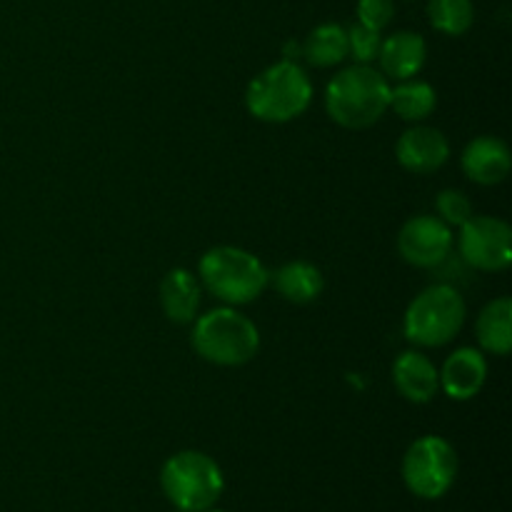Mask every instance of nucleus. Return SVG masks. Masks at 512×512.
<instances>
[{
    "label": "nucleus",
    "mask_w": 512,
    "mask_h": 512,
    "mask_svg": "<svg viewBox=\"0 0 512 512\" xmlns=\"http://www.w3.org/2000/svg\"><path fill=\"white\" fill-rule=\"evenodd\" d=\"M390 83L373 65H350L333 75L325 88L330 120L348 130H365L388 113Z\"/></svg>",
    "instance_id": "f257e3e1"
},
{
    "label": "nucleus",
    "mask_w": 512,
    "mask_h": 512,
    "mask_svg": "<svg viewBox=\"0 0 512 512\" xmlns=\"http://www.w3.org/2000/svg\"><path fill=\"white\" fill-rule=\"evenodd\" d=\"M193 350L210 365L240 368L260 350L258 325L235 308H215L193 320Z\"/></svg>",
    "instance_id": "f03ea898"
},
{
    "label": "nucleus",
    "mask_w": 512,
    "mask_h": 512,
    "mask_svg": "<svg viewBox=\"0 0 512 512\" xmlns=\"http://www.w3.org/2000/svg\"><path fill=\"white\" fill-rule=\"evenodd\" d=\"M313 83L295 60H280L255 75L245 90V108L263 123H290L310 108Z\"/></svg>",
    "instance_id": "7ed1b4c3"
},
{
    "label": "nucleus",
    "mask_w": 512,
    "mask_h": 512,
    "mask_svg": "<svg viewBox=\"0 0 512 512\" xmlns=\"http://www.w3.org/2000/svg\"><path fill=\"white\" fill-rule=\"evenodd\" d=\"M200 283L215 295L220 303L248 305L258 300L270 285V273L258 255L235 245L210 248L198 263Z\"/></svg>",
    "instance_id": "20e7f679"
},
{
    "label": "nucleus",
    "mask_w": 512,
    "mask_h": 512,
    "mask_svg": "<svg viewBox=\"0 0 512 512\" xmlns=\"http://www.w3.org/2000/svg\"><path fill=\"white\" fill-rule=\"evenodd\" d=\"M465 300L450 285H430L413 298L403 318V335L415 348H443L465 325Z\"/></svg>",
    "instance_id": "39448f33"
},
{
    "label": "nucleus",
    "mask_w": 512,
    "mask_h": 512,
    "mask_svg": "<svg viewBox=\"0 0 512 512\" xmlns=\"http://www.w3.org/2000/svg\"><path fill=\"white\" fill-rule=\"evenodd\" d=\"M160 488L180 512H203L220 500L225 478L210 455L183 450L165 460L160 470Z\"/></svg>",
    "instance_id": "423d86ee"
},
{
    "label": "nucleus",
    "mask_w": 512,
    "mask_h": 512,
    "mask_svg": "<svg viewBox=\"0 0 512 512\" xmlns=\"http://www.w3.org/2000/svg\"><path fill=\"white\" fill-rule=\"evenodd\" d=\"M458 478V455L440 435H423L403 458L405 488L423 500H438L453 488Z\"/></svg>",
    "instance_id": "0eeeda50"
},
{
    "label": "nucleus",
    "mask_w": 512,
    "mask_h": 512,
    "mask_svg": "<svg viewBox=\"0 0 512 512\" xmlns=\"http://www.w3.org/2000/svg\"><path fill=\"white\" fill-rule=\"evenodd\" d=\"M458 250L470 268L500 273L512 263L510 225L493 215H473L460 225Z\"/></svg>",
    "instance_id": "6e6552de"
},
{
    "label": "nucleus",
    "mask_w": 512,
    "mask_h": 512,
    "mask_svg": "<svg viewBox=\"0 0 512 512\" xmlns=\"http://www.w3.org/2000/svg\"><path fill=\"white\" fill-rule=\"evenodd\" d=\"M453 250V228L438 215H415L400 228L398 253L413 268H438Z\"/></svg>",
    "instance_id": "1a4fd4ad"
},
{
    "label": "nucleus",
    "mask_w": 512,
    "mask_h": 512,
    "mask_svg": "<svg viewBox=\"0 0 512 512\" xmlns=\"http://www.w3.org/2000/svg\"><path fill=\"white\" fill-rule=\"evenodd\" d=\"M400 168L413 175H430L443 168L450 158V143L443 130L430 125H413L395 143Z\"/></svg>",
    "instance_id": "9d476101"
},
{
    "label": "nucleus",
    "mask_w": 512,
    "mask_h": 512,
    "mask_svg": "<svg viewBox=\"0 0 512 512\" xmlns=\"http://www.w3.org/2000/svg\"><path fill=\"white\" fill-rule=\"evenodd\" d=\"M440 373V388L450 400H473L488 380V360L478 348H458L445 360Z\"/></svg>",
    "instance_id": "9b49d317"
},
{
    "label": "nucleus",
    "mask_w": 512,
    "mask_h": 512,
    "mask_svg": "<svg viewBox=\"0 0 512 512\" xmlns=\"http://www.w3.org/2000/svg\"><path fill=\"white\" fill-rule=\"evenodd\" d=\"M463 173L478 185H498L510 175L512 155L508 145L493 135H480L465 145L460 155Z\"/></svg>",
    "instance_id": "f8f14e48"
},
{
    "label": "nucleus",
    "mask_w": 512,
    "mask_h": 512,
    "mask_svg": "<svg viewBox=\"0 0 512 512\" xmlns=\"http://www.w3.org/2000/svg\"><path fill=\"white\" fill-rule=\"evenodd\" d=\"M393 385L408 403L423 405L438 395L440 373L420 350H405L393 363Z\"/></svg>",
    "instance_id": "ddd939ff"
},
{
    "label": "nucleus",
    "mask_w": 512,
    "mask_h": 512,
    "mask_svg": "<svg viewBox=\"0 0 512 512\" xmlns=\"http://www.w3.org/2000/svg\"><path fill=\"white\" fill-rule=\"evenodd\" d=\"M428 58V43L420 33L413 30H398L390 38H383L378 63L380 73L393 80H410L423 70Z\"/></svg>",
    "instance_id": "4468645a"
},
{
    "label": "nucleus",
    "mask_w": 512,
    "mask_h": 512,
    "mask_svg": "<svg viewBox=\"0 0 512 512\" xmlns=\"http://www.w3.org/2000/svg\"><path fill=\"white\" fill-rule=\"evenodd\" d=\"M200 283L190 270L173 268L165 273L160 283V305L165 318L178 325H188L198 318L200 310Z\"/></svg>",
    "instance_id": "2eb2a0df"
},
{
    "label": "nucleus",
    "mask_w": 512,
    "mask_h": 512,
    "mask_svg": "<svg viewBox=\"0 0 512 512\" xmlns=\"http://www.w3.org/2000/svg\"><path fill=\"white\" fill-rule=\"evenodd\" d=\"M270 285L283 300L293 305H308L318 300L325 290V278L318 265L308 260L285 263L270 275Z\"/></svg>",
    "instance_id": "dca6fc26"
},
{
    "label": "nucleus",
    "mask_w": 512,
    "mask_h": 512,
    "mask_svg": "<svg viewBox=\"0 0 512 512\" xmlns=\"http://www.w3.org/2000/svg\"><path fill=\"white\" fill-rule=\"evenodd\" d=\"M475 335L485 353L500 355V358L508 355L512 348V300H490L475 320Z\"/></svg>",
    "instance_id": "f3484780"
},
{
    "label": "nucleus",
    "mask_w": 512,
    "mask_h": 512,
    "mask_svg": "<svg viewBox=\"0 0 512 512\" xmlns=\"http://www.w3.org/2000/svg\"><path fill=\"white\" fill-rule=\"evenodd\" d=\"M300 55L313 68H333L348 58V30L340 23H323L308 33L300 45Z\"/></svg>",
    "instance_id": "a211bd4d"
},
{
    "label": "nucleus",
    "mask_w": 512,
    "mask_h": 512,
    "mask_svg": "<svg viewBox=\"0 0 512 512\" xmlns=\"http://www.w3.org/2000/svg\"><path fill=\"white\" fill-rule=\"evenodd\" d=\"M438 105V93L425 80H400L395 88H390V103L393 113L408 123H420L428 118Z\"/></svg>",
    "instance_id": "6ab92c4d"
},
{
    "label": "nucleus",
    "mask_w": 512,
    "mask_h": 512,
    "mask_svg": "<svg viewBox=\"0 0 512 512\" xmlns=\"http://www.w3.org/2000/svg\"><path fill=\"white\" fill-rule=\"evenodd\" d=\"M428 18L438 33L463 35L473 28V0H430Z\"/></svg>",
    "instance_id": "aec40b11"
},
{
    "label": "nucleus",
    "mask_w": 512,
    "mask_h": 512,
    "mask_svg": "<svg viewBox=\"0 0 512 512\" xmlns=\"http://www.w3.org/2000/svg\"><path fill=\"white\" fill-rule=\"evenodd\" d=\"M435 210H438V218L443 220L448 228H460L463 223H468L473 218V203H470L468 195L463 190H440L438 198H435Z\"/></svg>",
    "instance_id": "412c9836"
},
{
    "label": "nucleus",
    "mask_w": 512,
    "mask_h": 512,
    "mask_svg": "<svg viewBox=\"0 0 512 512\" xmlns=\"http://www.w3.org/2000/svg\"><path fill=\"white\" fill-rule=\"evenodd\" d=\"M348 30V55L358 65H373L378 60L380 45H383V35L378 30H370L365 25L355 23Z\"/></svg>",
    "instance_id": "4be33fe9"
},
{
    "label": "nucleus",
    "mask_w": 512,
    "mask_h": 512,
    "mask_svg": "<svg viewBox=\"0 0 512 512\" xmlns=\"http://www.w3.org/2000/svg\"><path fill=\"white\" fill-rule=\"evenodd\" d=\"M395 18L393 0H358V23L383 33Z\"/></svg>",
    "instance_id": "5701e85b"
},
{
    "label": "nucleus",
    "mask_w": 512,
    "mask_h": 512,
    "mask_svg": "<svg viewBox=\"0 0 512 512\" xmlns=\"http://www.w3.org/2000/svg\"><path fill=\"white\" fill-rule=\"evenodd\" d=\"M203 512H225V510H213V508H208V510H203Z\"/></svg>",
    "instance_id": "b1692460"
}]
</instances>
